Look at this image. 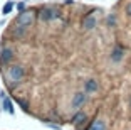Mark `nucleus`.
<instances>
[{
  "instance_id": "nucleus-7",
  "label": "nucleus",
  "mask_w": 131,
  "mask_h": 130,
  "mask_svg": "<svg viewBox=\"0 0 131 130\" xmlns=\"http://www.w3.org/2000/svg\"><path fill=\"white\" fill-rule=\"evenodd\" d=\"M97 88H99V86H97V81L96 80H88L86 81V84H84V91L88 93H96L97 91Z\"/></svg>"
},
{
  "instance_id": "nucleus-4",
  "label": "nucleus",
  "mask_w": 131,
  "mask_h": 130,
  "mask_svg": "<svg viewBox=\"0 0 131 130\" xmlns=\"http://www.w3.org/2000/svg\"><path fill=\"white\" fill-rule=\"evenodd\" d=\"M86 100H88V93L86 91H79V93L74 95L72 101H71V107H72L74 110H77V108H81L82 105L86 103Z\"/></svg>"
},
{
  "instance_id": "nucleus-5",
  "label": "nucleus",
  "mask_w": 131,
  "mask_h": 130,
  "mask_svg": "<svg viewBox=\"0 0 131 130\" xmlns=\"http://www.w3.org/2000/svg\"><path fill=\"white\" fill-rule=\"evenodd\" d=\"M12 59H14V51L10 47H4V49L0 51V63L2 64H8Z\"/></svg>"
},
{
  "instance_id": "nucleus-11",
  "label": "nucleus",
  "mask_w": 131,
  "mask_h": 130,
  "mask_svg": "<svg viewBox=\"0 0 131 130\" xmlns=\"http://www.w3.org/2000/svg\"><path fill=\"white\" fill-rule=\"evenodd\" d=\"M89 130H106V123L103 120H94L89 127Z\"/></svg>"
},
{
  "instance_id": "nucleus-1",
  "label": "nucleus",
  "mask_w": 131,
  "mask_h": 130,
  "mask_svg": "<svg viewBox=\"0 0 131 130\" xmlns=\"http://www.w3.org/2000/svg\"><path fill=\"white\" fill-rule=\"evenodd\" d=\"M7 78H8V81H10L12 84H19V83H22L24 78H25V71H24L22 66L14 64V66H10V68L7 69Z\"/></svg>"
},
{
  "instance_id": "nucleus-16",
  "label": "nucleus",
  "mask_w": 131,
  "mask_h": 130,
  "mask_svg": "<svg viewBox=\"0 0 131 130\" xmlns=\"http://www.w3.org/2000/svg\"><path fill=\"white\" fill-rule=\"evenodd\" d=\"M108 24H109V25H113V24H114V17H109V19H108Z\"/></svg>"
},
{
  "instance_id": "nucleus-13",
  "label": "nucleus",
  "mask_w": 131,
  "mask_h": 130,
  "mask_svg": "<svg viewBox=\"0 0 131 130\" xmlns=\"http://www.w3.org/2000/svg\"><path fill=\"white\" fill-rule=\"evenodd\" d=\"M24 32H25V27H22V25H19V27L14 29V34L15 36H24Z\"/></svg>"
},
{
  "instance_id": "nucleus-17",
  "label": "nucleus",
  "mask_w": 131,
  "mask_h": 130,
  "mask_svg": "<svg viewBox=\"0 0 131 130\" xmlns=\"http://www.w3.org/2000/svg\"><path fill=\"white\" fill-rule=\"evenodd\" d=\"M129 107H131V98H129Z\"/></svg>"
},
{
  "instance_id": "nucleus-9",
  "label": "nucleus",
  "mask_w": 131,
  "mask_h": 130,
  "mask_svg": "<svg viewBox=\"0 0 131 130\" xmlns=\"http://www.w3.org/2000/svg\"><path fill=\"white\" fill-rule=\"evenodd\" d=\"M2 105H4V110L7 113H14V107H12V101L5 96V93H2Z\"/></svg>"
},
{
  "instance_id": "nucleus-3",
  "label": "nucleus",
  "mask_w": 131,
  "mask_h": 130,
  "mask_svg": "<svg viewBox=\"0 0 131 130\" xmlns=\"http://www.w3.org/2000/svg\"><path fill=\"white\" fill-rule=\"evenodd\" d=\"M39 17L42 20H54L59 17V10L54 7H44L40 8V14H39Z\"/></svg>"
},
{
  "instance_id": "nucleus-15",
  "label": "nucleus",
  "mask_w": 131,
  "mask_h": 130,
  "mask_svg": "<svg viewBox=\"0 0 131 130\" xmlns=\"http://www.w3.org/2000/svg\"><path fill=\"white\" fill-rule=\"evenodd\" d=\"M17 8H19L20 12H24V8H25V4H24V2H22V4H19V5H17Z\"/></svg>"
},
{
  "instance_id": "nucleus-8",
  "label": "nucleus",
  "mask_w": 131,
  "mask_h": 130,
  "mask_svg": "<svg viewBox=\"0 0 131 130\" xmlns=\"http://www.w3.org/2000/svg\"><path fill=\"white\" fill-rule=\"evenodd\" d=\"M86 120H88V115H86L84 111H77V113H76V115L72 117V123H74L76 127L82 125V123H84Z\"/></svg>"
},
{
  "instance_id": "nucleus-14",
  "label": "nucleus",
  "mask_w": 131,
  "mask_h": 130,
  "mask_svg": "<svg viewBox=\"0 0 131 130\" xmlns=\"http://www.w3.org/2000/svg\"><path fill=\"white\" fill-rule=\"evenodd\" d=\"M124 12H126L128 15H129V17H131V2H129V4H128V5H126V7H124Z\"/></svg>"
},
{
  "instance_id": "nucleus-6",
  "label": "nucleus",
  "mask_w": 131,
  "mask_h": 130,
  "mask_svg": "<svg viewBox=\"0 0 131 130\" xmlns=\"http://www.w3.org/2000/svg\"><path fill=\"white\" fill-rule=\"evenodd\" d=\"M96 15L94 14H88V15L82 19V27H84L86 31H91V29H94L96 27Z\"/></svg>"
},
{
  "instance_id": "nucleus-12",
  "label": "nucleus",
  "mask_w": 131,
  "mask_h": 130,
  "mask_svg": "<svg viewBox=\"0 0 131 130\" xmlns=\"http://www.w3.org/2000/svg\"><path fill=\"white\" fill-rule=\"evenodd\" d=\"M12 8H14V4H12V2H7V4L2 7V14L7 15V14H10V12H12Z\"/></svg>"
},
{
  "instance_id": "nucleus-2",
  "label": "nucleus",
  "mask_w": 131,
  "mask_h": 130,
  "mask_svg": "<svg viewBox=\"0 0 131 130\" xmlns=\"http://www.w3.org/2000/svg\"><path fill=\"white\" fill-rule=\"evenodd\" d=\"M32 20H34V12H32V10H24V12H20L19 15H17L15 25L27 27V25H30V24H32Z\"/></svg>"
},
{
  "instance_id": "nucleus-10",
  "label": "nucleus",
  "mask_w": 131,
  "mask_h": 130,
  "mask_svg": "<svg viewBox=\"0 0 131 130\" xmlns=\"http://www.w3.org/2000/svg\"><path fill=\"white\" fill-rule=\"evenodd\" d=\"M123 54H124V51H123V47H114V51H113V54H111V59L114 63H118V61H121L123 59Z\"/></svg>"
}]
</instances>
